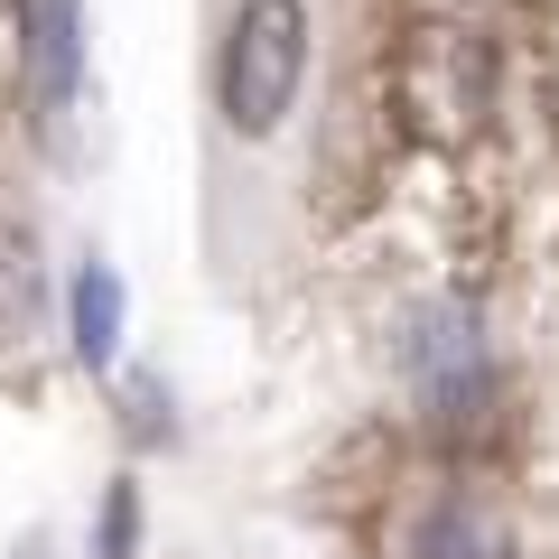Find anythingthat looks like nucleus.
<instances>
[{"instance_id": "obj_10", "label": "nucleus", "mask_w": 559, "mask_h": 559, "mask_svg": "<svg viewBox=\"0 0 559 559\" xmlns=\"http://www.w3.org/2000/svg\"><path fill=\"white\" fill-rule=\"evenodd\" d=\"M550 103H559V47H550Z\"/></svg>"}, {"instance_id": "obj_5", "label": "nucleus", "mask_w": 559, "mask_h": 559, "mask_svg": "<svg viewBox=\"0 0 559 559\" xmlns=\"http://www.w3.org/2000/svg\"><path fill=\"white\" fill-rule=\"evenodd\" d=\"M411 559H513V522H503L485 495H439L429 513H419Z\"/></svg>"}, {"instance_id": "obj_3", "label": "nucleus", "mask_w": 559, "mask_h": 559, "mask_svg": "<svg viewBox=\"0 0 559 559\" xmlns=\"http://www.w3.org/2000/svg\"><path fill=\"white\" fill-rule=\"evenodd\" d=\"M411 392L439 439H476L495 419V355H485L466 308H419L411 318Z\"/></svg>"}, {"instance_id": "obj_7", "label": "nucleus", "mask_w": 559, "mask_h": 559, "mask_svg": "<svg viewBox=\"0 0 559 559\" xmlns=\"http://www.w3.org/2000/svg\"><path fill=\"white\" fill-rule=\"evenodd\" d=\"M28 308H38V252L20 224H0V345L28 326Z\"/></svg>"}, {"instance_id": "obj_4", "label": "nucleus", "mask_w": 559, "mask_h": 559, "mask_svg": "<svg viewBox=\"0 0 559 559\" xmlns=\"http://www.w3.org/2000/svg\"><path fill=\"white\" fill-rule=\"evenodd\" d=\"M28 84H38V112L66 121L84 103V10L75 0H28Z\"/></svg>"}, {"instance_id": "obj_9", "label": "nucleus", "mask_w": 559, "mask_h": 559, "mask_svg": "<svg viewBox=\"0 0 559 559\" xmlns=\"http://www.w3.org/2000/svg\"><path fill=\"white\" fill-rule=\"evenodd\" d=\"M10 28H20V0H0V38H10Z\"/></svg>"}, {"instance_id": "obj_6", "label": "nucleus", "mask_w": 559, "mask_h": 559, "mask_svg": "<svg viewBox=\"0 0 559 559\" xmlns=\"http://www.w3.org/2000/svg\"><path fill=\"white\" fill-rule=\"evenodd\" d=\"M75 355L94 364V373L121 355V280L103 271V261H84V271H75Z\"/></svg>"}, {"instance_id": "obj_2", "label": "nucleus", "mask_w": 559, "mask_h": 559, "mask_svg": "<svg viewBox=\"0 0 559 559\" xmlns=\"http://www.w3.org/2000/svg\"><path fill=\"white\" fill-rule=\"evenodd\" d=\"M299 75H308V10L299 0H242L234 28H224V121L242 140L280 131V112L299 103Z\"/></svg>"}, {"instance_id": "obj_1", "label": "nucleus", "mask_w": 559, "mask_h": 559, "mask_svg": "<svg viewBox=\"0 0 559 559\" xmlns=\"http://www.w3.org/2000/svg\"><path fill=\"white\" fill-rule=\"evenodd\" d=\"M382 94L419 150H476L495 121V47L466 20H411L382 57Z\"/></svg>"}, {"instance_id": "obj_8", "label": "nucleus", "mask_w": 559, "mask_h": 559, "mask_svg": "<svg viewBox=\"0 0 559 559\" xmlns=\"http://www.w3.org/2000/svg\"><path fill=\"white\" fill-rule=\"evenodd\" d=\"M131 532H140V495H131V485H112V503H103V540H94V559H131Z\"/></svg>"}]
</instances>
